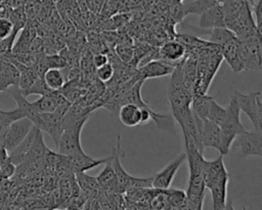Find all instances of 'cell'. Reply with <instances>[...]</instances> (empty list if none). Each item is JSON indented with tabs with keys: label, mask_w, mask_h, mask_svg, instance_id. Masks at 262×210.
I'll use <instances>...</instances> for the list:
<instances>
[{
	"label": "cell",
	"mask_w": 262,
	"mask_h": 210,
	"mask_svg": "<svg viewBox=\"0 0 262 210\" xmlns=\"http://www.w3.org/2000/svg\"><path fill=\"white\" fill-rule=\"evenodd\" d=\"M8 18L11 20L12 25H13V35L16 37L17 33L26 26L28 18L24 9V5L16 7V8H12Z\"/></svg>",
	"instance_id": "cell-24"
},
{
	"label": "cell",
	"mask_w": 262,
	"mask_h": 210,
	"mask_svg": "<svg viewBox=\"0 0 262 210\" xmlns=\"http://www.w3.org/2000/svg\"><path fill=\"white\" fill-rule=\"evenodd\" d=\"M199 27L202 30H211L214 28L225 27L224 11L221 3L215 4L200 14Z\"/></svg>",
	"instance_id": "cell-13"
},
{
	"label": "cell",
	"mask_w": 262,
	"mask_h": 210,
	"mask_svg": "<svg viewBox=\"0 0 262 210\" xmlns=\"http://www.w3.org/2000/svg\"><path fill=\"white\" fill-rule=\"evenodd\" d=\"M202 143L205 148H212L220 153L221 149V134L219 125L211 122L208 119L203 120V133H202Z\"/></svg>",
	"instance_id": "cell-15"
},
{
	"label": "cell",
	"mask_w": 262,
	"mask_h": 210,
	"mask_svg": "<svg viewBox=\"0 0 262 210\" xmlns=\"http://www.w3.org/2000/svg\"><path fill=\"white\" fill-rule=\"evenodd\" d=\"M164 192L170 209H184V203L186 198L184 191L168 187L164 190Z\"/></svg>",
	"instance_id": "cell-23"
},
{
	"label": "cell",
	"mask_w": 262,
	"mask_h": 210,
	"mask_svg": "<svg viewBox=\"0 0 262 210\" xmlns=\"http://www.w3.org/2000/svg\"><path fill=\"white\" fill-rule=\"evenodd\" d=\"M173 70H174V66L167 64L161 59H152L144 64L143 66L139 67L135 71L131 81L134 83L135 81H138V80L145 81L146 79L168 76V75H171Z\"/></svg>",
	"instance_id": "cell-8"
},
{
	"label": "cell",
	"mask_w": 262,
	"mask_h": 210,
	"mask_svg": "<svg viewBox=\"0 0 262 210\" xmlns=\"http://www.w3.org/2000/svg\"><path fill=\"white\" fill-rule=\"evenodd\" d=\"M220 51L222 54V58L228 64V66L234 73L244 71L239 58V40L236 36L232 37L231 39L220 45Z\"/></svg>",
	"instance_id": "cell-11"
},
{
	"label": "cell",
	"mask_w": 262,
	"mask_h": 210,
	"mask_svg": "<svg viewBox=\"0 0 262 210\" xmlns=\"http://www.w3.org/2000/svg\"><path fill=\"white\" fill-rule=\"evenodd\" d=\"M88 9L93 13H98L103 6V0H87Z\"/></svg>",
	"instance_id": "cell-34"
},
{
	"label": "cell",
	"mask_w": 262,
	"mask_h": 210,
	"mask_svg": "<svg viewBox=\"0 0 262 210\" xmlns=\"http://www.w3.org/2000/svg\"><path fill=\"white\" fill-rule=\"evenodd\" d=\"M203 178L206 188L210 190L211 192L213 209H226L229 174L225 168L222 155H219L214 160H207Z\"/></svg>",
	"instance_id": "cell-2"
},
{
	"label": "cell",
	"mask_w": 262,
	"mask_h": 210,
	"mask_svg": "<svg viewBox=\"0 0 262 210\" xmlns=\"http://www.w3.org/2000/svg\"><path fill=\"white\" fill-rule=\"evenodd\" d=\"M185 53L186 48L181 42L178 40L168 41L159 48V59L175 67Z\"/></svg>",
	"instance_id": "cell-14"
},
{
	"label": "cell",
	"mask_w": 262,
	"mask_h": 210,
	"mask_svg": "<svg viewBox=\"0 0 262 210\" xmlns=\"http://www.w3.org/2000/svg\"><path fill=\"white\" fill-rule=\"evenodd\" d=\"M253 8V11H254V14H255V24H256V27L258 29L259 32H261V14H262V0H259L258 3L254 4V6L252 7Z\"/></svg>",
	"instance_id": "cell-33"
},
{
	"label": "cell",
	"mask_w": 262,
	"mask_h": 210,
	"mask_svg": "<svg viewBox=\"0 0 262 210\" xmlns=\"http://www.w3.org/2000/svg\"><path fill=\"white\" fill-rule=\"evenodd\" d=\"M232 144L239 150L243 156L262 157V131H248L244 129L233 139Z\"/></svg>",
	"instance_id": "cell-7"
},
{
	"label": "cell",
	"mask_w": 262,
	"mask_h": 210,
	"mask_svg": "<svg viewBox=\"0 0 262 210\" xmlns=\"http://www.w3.org/2000/svg\"><path fill=\"white\" fill-rule=\"evenodd\" d=\"M89 116L80 119L69 127L62 129L55 144L58 155L71 156L84 153L81 144V132Z\"/></svg>",
	"instance_id": "cell-4"
},
{
	"label": "cell",
	"mask_w": 262,
	"mask_h": 210,
	"mask_svg": "<svg viewBox=\"0 0 262 210\" xmlns=\"http://www.w3.org/2000/svg\"><path fill=\"white\" fill-rule=\"evenodd\" d=\"M182 134L185 146V160L188 162L189 171L188 185L185 191L186 198L184 209L202 210L206 190L203 175L207 159H205L203 153L199 151L192 138L186 133Z\"/></svg>",
	"instance_id": "cell-1"
},
{
	"label": "cell",
	"mask_w": 262,
	"mask_h": 210,
	"mask_svg": "<svg viewBox=\"0 0 262 210\" xmlns=\"http://www.w3.org/2000/svg\"><path fill=\"white\" fill-rule=\"evenodd\" d=\"M21 112L16 108L12 111H2L0 110V139L2 138L4 132L8 126L15 120L23 118Z\"/></svg>",
	"instance_id": "cell-26"
},
{
	"label": "cell",
	"mask_w": 262,
	"mask_h": 210,
	"mask_svg": "<svg viewBox=\"0 0 262 210\" xmlns=\"http://www.w3.org/2000/svg\"><path fill=\"white\" fill-rule=\"evenodd\" d=\"M42 7V3L39 0H28L24 5V9L28 20H35Z\"/></svg>",
	"instance_id": "cell-29"
},
{
	"label": "cell",
	"mask_w": 262,
	"mask_h": 210,
	"mask_svg": "<svg viewBox=\"0 0 262 210\" xmlns=\"http://www.w3.org/2000/svg\"><path fill=\"white\" fill-rule=\"evenodd\" d=\"M225 118H226V108L221 107L213 98L210 102V106H209L207 119L220 126L223 123V121L225 120Z\"/></svg>",
	"instance_id": "cell-25"
},
{
	"label": "cell",
	"mask_w": 262,
	"mask_h": 210,
	"mask_svg": "<svg viewBox=\"0 0 262 210\" xmlns=\"http://www.w3.org/2000/svg\"><path fill=\"white\" fill-rule=\"evenodd\" d=\"M212 99L213 97L208 95L207 93L193 94L191 98V103H190L192 112L195 113L202 120L207 119L209 106Z\"/></svg>",
	"instance_id": "cell-20"
},
{
	"label": "cell",
	"mask_w": 262,
	"mask_h": 210,
	"mask_svg": "<svg viewBox=\"0 0 262 210\" xmlns=\"http://www.w3.org/2000/svg\"><path fill=\"white\" fill-rule=\"evenodd\" d=\"M51 91V89L46 85L44 79L42 76H40L28 89L21 91L23 94L25 96L31 95V94H39V95H43L47 92Z\"/></svg>",
	"instance_id": "cell-28"
},
{
	"label": "cell",
	"mask_w": 262,
	"mask_h": 210,
	"mask_svg": "<svg viewBox=\"0 0 262 210\" xmlns=\"http://www.w3.org/2000/svg\"><path fill=\"white\" fill-rule=\"evenodd\" d=\"M47 152H48V150L45 146L41 130L38 129L37 134L35 136V139L33 141V144H32V146H31L29 153L27 154L23 163H25V162L26 163H31V162H34L36 160H39L42 157H44L47 154Z\"/></svg>",
	"instance_id": "cell-19"
},
{
	"label": "cell",
	"mask_w": 262,
	"mask_h": 210,
	"mask_svg": "<svg viewBox=\"0 0 262 210\" xmlns=\"http://www.w3.org/2000/svg\"><path fill=\"white\" fill-rule=\"evenodd\" d=\"M46 85L51 90H59L66 82V78L61 69L49 68L42 75Z\"/></svg>",
	"instance_id": "cell-21"
},
{
	"label": "cell",
	"mask_w": 262,
	"mask_h": 210,
	"mask_svg": "<svg viewBox=\"0 0 262 210\" xmlns=\"http://www.w3.org/2000/svg\"><path fill=\"white\" fill-rule=\"evenodd\" d=\"M75 180L79 186L80 194L86 199H92L97 197L99 193V186L96 177H92L86 174V171H76Z\"/></svg>",
	"instance_id": "cell-16"
},
{
	"label": "cell",
	"mask_w": 262,
	"mask_h": 210,
	"mask_svg": "<svg viewBox=\"0 0 262 210\" xmlns=\"http://www.w3.org/2000/svg\"><path fill=\"white\" fill-rule=\"evenodd\" d=\"M61 156V155H60ZM63 161L68 164V166L74 171H87L96 166L102 165L106 163L110 159V156L102 159H95L87 155L85 152L81 154L71 155V156H61Z\"/></svg>",
	"instance_id": "cell-10"
},
{
	"label": "cell",
	"mask_w": 262,
	"mask_h": 210,
	"mask_svg": "<svg viewBox=\"0 0 262 210\" xmlns=\"http://www.w3.org/2000/svg\"><path fill=\"white\" fill-rule=\"evenodd\" d=\"M185 160V153L178 155L172 162H170L165 168L159 171L152 176L151 186L159 190H166L170 187L177 171Z\"/></svg>",
	"instance_id": "cell-9"
},
{
	"label": "cell",
	"mask_w": 262,
	"mask_h": 210,
	"mask_svg": "<svg viewBox=\"0 0 262 210\" xmlns=\"http://www.w3.org/2000/svg\"><path fill=\"white\" fill-rule=\"evenodd\" d=\"M104 168L96 177L99 192L102 193H117V178L114 168L111 163V156L106 163H104Z\"/></svg>",
	"instance_id": "cell-18"
},
{
	"label": "cell",
	"mask_w": 262,
	"mask_h": 210,
	"mask_svg": "<svg viewBox=\"0 0 262 210\" xmlns=\"http://www.w3.org/2000/svg\"><path fill=\"white\" fill-rule=\"evenodd\" d=\"M34 124L26 117L13 121L4 132L0 143L7 153L16 148L30 132Z\"/></svg>",
	"instance_id": "cell-6"
},
{
	"label": "cell",
	"mask_w": 262,
	"mask_h": 210,
	"mask_svg": "<svg viewBox=\"0 0 262 210\" xmlns=\"http://www.w3.org/2000/svg\"><path fill=\"white\" fill-rule=\"evenodd\" d=\"M114 72H115V70H114L113 65L110 61H107L103 66H101L99 68H96L95 76L98 80L106 83L107 81H110L113 78Z\"/></svg>",
	"instance_id": "cell-30"
},
{
	"label": "cell",
	"mask_w": 262,
	"mask_h": 210,
	"mask_svg": "<svg viewBox=\"0 0 262 210\" xmlns=\"http://www.w3.org/2000/svg\"><path fill=\"white\" fill-rule=\"evenodd\" d=\"M218 4L215 0H192L186 4H182L183 15L186 14H201L213 5Z\"/></svg>",
	"instance_id": "cell-22"
},
{
	"label": "cell",
	"mask_w": 262,
	"mask_h": 210,
	"mask_svg": "<svg viewBox=\"0 0 262 210\" xmlns=\"http://www.w3.org/2000/svg\"><path fill=\"white\" fill-rule=\"evenodd\" d=\"M107 61H108V56L104 52H98V53H94L92 55V62L95 67V69L103 66Z\"/></svg>",
	"instance_id": "cell-32"
},
{
	"label": "cell",
	"mask_w": 262,
	"mask_h": 210,
	"mask_svg": "<svg viewBox=\"0 0 262 210\" xmlns=\"http://www.w3.org/2000/svg\"><path fill=\"white\" fill-rule=\"evenodd\" d=\"M235 35L226 27H220V28H214L211 29L210 34H209V40L211 43L217 44V45H222Z\"/></svg>",
	"instance_id": "cell-27"
},
{
	"label": "cell",
	"mask_w": 262,
	"mask_h": 210,
	"mask_svg": "<svg viewBox=\"0 0 262 210\" xmlns=\"http://www.w3.org/2000/svg\"><path fill=\"white\" fill-rule=\"evenodd\" d=\"M99 37L103 45L107 48V50L114 49L119 40V35L116 32H113L112 30H105L99 35Z\"/></svg>",
	"instance_id": "cell-31"
},
{
	"label": "cell",
	"mask_w": 262,
	"mask_h": 210,
	"mask_svg": "<svg viewBox=\"0 0 262 210\" xmlns=\"http://www.w3.org/2000/svg\"><path fill=\"white\" fill-rule=\"evenodd\" d=\"M61 117L55 112L50 113H40V119L36 127L41 131L48 133L56 144L58 137L62 131L61 128Z\"/></svg>",
	"instance_id": "cell-12"
},
{
	"label": "cell",
	"mask_w": 262,
	"mask_h": 210,
	"mask_svg": "<svg viewBox=\"0 0 262 210\" xmlns=\"http://www.w3.org/2000/svg\"><path fill=\"white\" fill-rule=\"evenodd\" d=\"M217 3H222L224 0H215Z\"/></svg>",
	"instance_id": "cell-37"
},
{
	"label": "cell",
	"mask_w": 262,
	"mask_h": 210,
	"mask_svg": "<svg viewBox=\"0 0 262 210\" xmlns=\"http://www.w3.org/2000/svg\"><path fill=\"white\" fill-rule=\"evenodd\" d=\"M1 91H4V88H3V86H2V84H1V82H0V92Z\"/></svg>",
	"instance_id": "cell-36"
},
{
	"label": "cell",
	"mask_w": 262,
	"mask_h": 210,
	"mask_svg": "<svg viewBox=\"0 0 262 210\" xmlns=\"http://www.w3.org/2000/svg\"><path fill=\"white\" fill-rule=\"evenodd\" d=\"M241 111L236 103L234 96L232 95L229 99V102L226 107V118L223 123L219 126L220 127V134H221V155H227L229 149L232 144L234 137L243 131L244 125L239 119Z\"/></svg>",
	"instance_id": "cell-3"
},
{
	"label": "cell",
	"mask_w": 262,
	"mask_h": 210,
	"mask_svg": "<svg viewBox=\"0 0 262 210\" xmlns=\"http://www.w3.org/2000/svg\"><path fill=\"white\" fill-rule=\"evenodd\" d=\"M251 7H253L254 6V4H255V0H245Z\"/></svg>",
	"instance_id": "cell-35"
},
{
	"label": "cell",
	"mask_w": 262,
	"mask_h": 210,
	"mask_svg": "<svg viewBox=\"0 0 262 210\" xmlns=\"http://www.w3.org/2000/svg\"><path fill=\"white\" fill-rule=\"evenodd\" d=\"M119 119L127 127H135L141 124V108L132 102L122 104L118 111Z\"/></svg>",
	"instance_id": "cell-17"
},
{
	"label": "cell",
	"mask_w": 262,
	"mask_h": 210,
	"mask_svg": "<svg viewBox=\"0 0 262 210\" xmlns=\"http://www.w3.org/2000/svg\"><path fill=\"white\" fill-rule=\"evenodd\" d=\"M236 100L238 109L244 112L255 130L261 131L262 129V101L261 92H249L243 93L241 91H234L232 94Z\"/></svg>",
	"instance_id": "cell-5"
}]
</instances>
